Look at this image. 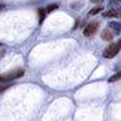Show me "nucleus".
<instances>
[{
	"mask_svg": "<svg viewBox=\"0 0 121 121\" xmlns=\"http://www.w3.org/2000/svg\"><path fill=\"white\" fill-rule=\"evenodd\" d=\"M114 1H121V0H114Z\"/></svg>",
	"mask_w": 121,
	"mask_h": 121,
	"instance_id": "obj_12",
	"label": "nucleus"
},
{
	"mask_svg": "<svg viewBox=\"0 0 121 121\" xmlns=\"http://www.w3.org/2000/svg\"><path fill=\"white\" fill-rule=\"evenodd\" d=\"M98 26H99L98 22L89 23V24L85 27V30H83V35H85V36H93V35L97 32V30H98Z\"/></svg>",
	"mask_w": 121,
	"mask_h": 121,
	"instance_id": "obj_3",
	"label": "nucleus"
},
{
	"mask_svg": "<svg viewBox=\"0 0 121 121\" xmlns=\"http://www.w3.org/2000/svg\"><path fill=\"white\" fill-rule=\"evenodd\" d=\"M104 15H105V16H106V17H110V16H112V17H114V16H120L121 13L118 12L117 9H109L108 12H105Z\"/></svg>",
	"mask_w": 121,
	"mask_h": 121,
	"instance_id": "obj_5",
	"label": "nucleus"
},
{
	"mask_svg": "<svg viewBox=\"0 0 121 121\" xmlns=\"http://www.w3.org/2000/svg\"><path fill=\"white\" fill-rule=\"evenodd\" d=\"M58 8V4H52V5H48L47 8H46V12H52L54 9Z\"/></svg>",
	"mask_w": 121,
	"mask_h": 121,
	"instance_id": "obj_9",
	"label": "nucleus"
},
{
	"mask_svg": "<svg viewBox=\"0 0 121 121\" xmlns=\"http://www.w3.org/2000/svg\"><path fill=\"white\" fill-rule=\"evenodd\" d=\"M91 1H94V3H98V1H102V0H91Z\"/></svg>",
	"mask_w": 121,
	"mask_h": 121,
	"instance_id": "obj_10",
	"label": "nucleus"
},
{
	"mask_svg": "<svg viewBox=\"0 0 121 121\" xmlns=\"http://www.w3.org/2000/svg\"><path fill=\"white\" fill-rule=\"evenodd\" d=\"M0 9H3V5H1V4H0Z\"/></svg>",
	"mask_w": 121,
	"mask_h": 121,
	"instance_id": "obj_11",
	"label": "nucleus"
},
{
	"mask_svg": "<svg viewBox=\"0 0 121 121\" xmlns=\"http://www.w3.org/2000/svg\"><path fill=\"white\" fill-rule=\"evenodd\" d=\"M22 75H24V69H16L5 73L4 75H1L0 81H9V79H15V78H20Z\"/></svg>",
	"mask_w": 121,
	"mask_h": 121,
	"instance_id": "obj_2",
	"label": "nucleus"
},
{
	"mask_svg": "<svg viewBox=\"0 0 121 121\" xmlns=\"http://www.w3.org/2000/svg\"><path fill=\"white\" fill-rule=\"evenodd\" d=\"M99 11H102V7H101V5H99V7H94V8L91 9V11H90L89 13H90V15H97V13H98Z\"/></svg>",
	"mask_w": 121,
	"mask_h": 121,
	"instance_id": "obj_8",
	"label": "nucleus"
},
{
	"mask_svg": "<svg viewBox=\"0 0 121 121\" xmlns=\"http://www.w3.org/2000/svg\"><path fill=\"white\" fill-rule=\"evenodd\" d=\"M120 48H121V44L118 43V42H117V43H110L108 47L105 48L104 56H105V58H114V56L118 54Z\"/></svg>",
	"mask_w": 121,
	"mask_h": 121,
	"instance_id": "obj_1",
	"label": "nucleus"
},
{
	"mask_svg": "<svg viewBox=\"0 0 121 121\" xmlns=\"http://www.w3.org/2000/svg\"><path fill=\"white\" fill-rule=\"evenodd\" d=\"M101 38L104 39V40H106V42H110L113 39V34H112V31H109L108 28L106 30H104L102 32H101Z\"/></svg>",
	"mask_w": 121,
	"mask_h": 121,
	"instance_id": "obj_4",
	"label": "nucleus"
},
{
	"mask_svg": "<svg viewBox=\"0 0 121 121\" xmlns=\"http://www.w3.org/2000/svg\"><path fill=\"white\" fill-rule=\"evenodd\" d=\"M118 79H121V71H120V73H117V74H114L113 77L109 78V82H114V81H118Z\"/></svg>",
	"mask_w": 121,
	"mask_h": 121,
	"instance_id": "obj_7",
	"label": "nucleus"
},
{
	"mask_svg": "<svg viewBox=\"0 0 121 121\" xmlns=\"http://www.w3.org/2000/svg\"><path fill=\"white\" fill-rule=\"evenodd\" d=\"M44 16H46V9L40 8V9H39V22H40V23L43 22Z\"/></svg>",
	"mask_w": 121,
	"mask_h": 121,
	"instance_id": "obj_6",
	"label": "nucleus"
}]
</instances>
